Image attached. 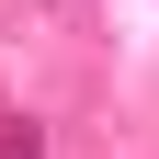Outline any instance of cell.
<instances>
[{
	"mask_svg": "<svg viewBox=\"0 0 159 159\" xmlns=\"http://www.w3.org/2000/svg\"><path fill=\"white\" fill-rule=\"evenodd\" d=\"M0 159H46V136H34L23 114H11V125H0Z\"/></svg>",
	"mask_w": 159,
	"mask_h": 159,
	"instance_id": "cell-1",
	"label": "cell"
}]
</instances>
